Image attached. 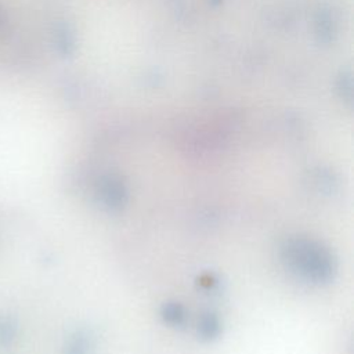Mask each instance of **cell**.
Segmentation results:
<instances>
[{"instance_id":"1","label":"cell","mask_w":354,"mask_h":354,"mask_svg":"<svg viewBox=\"0 0 354 354\" xmlns=\"http://www.w3.org/2000/svg\"><path fill=\"white\" fill-rule=\"evenodd\" d=\"M290 261L301 270V272L310 277L322 279L330 270L329 260L321 253L319 248H314L306 242L295 243L289 248Z\"/></svg>"}]
</instances>
